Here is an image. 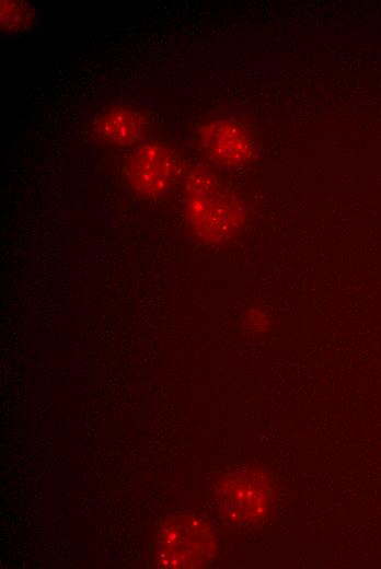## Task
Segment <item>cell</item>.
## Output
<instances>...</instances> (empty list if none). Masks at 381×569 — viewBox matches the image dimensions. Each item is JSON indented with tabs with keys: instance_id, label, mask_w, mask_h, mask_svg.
Masks as SVG:
<instances>
[{
	"instance_id": "ba28073f",
	"label": "cell",
	"mask_w": 381,
	"mask_h": 569,
	"mask_svg": "<svg viewBox=\"0 0 381 569\" xmlns=\"http://www.w3.org/2000/svg\"><path fill=\"white\" fill-rule=\"evenodd\" d=\"M246 322L249 323V327L257 332L265 330L268 325L267 317L261 310H252L246 317Z\"/></svg>"
},
{
	"instance_id": "6da1fadb",
	"label": "cell",
	"mask_w": 381,
	"mask_h": 569,
	"mask_svg": "<svg viewBox=\"0 0 381 569\" xmlns=\"http://www.w3.org/2000/svg\"><path fill=\"white\" fill-rule=\"evenodd\" d=\"M184 211L194 234L210 244L228 241L244 223V208L238 196L201 167L186 175Z\"/></svg>"
},
{
	"instance_id": "5b68a950",
	"label": "cell",
	"mask_w": 381,
	"mask_h": 569,
	"mask_svg": "<svg viewBox=\"0 0 381 569\" xmlns=\"http://www.w3.org/2000/svg\"><path fill=\"white\" fill-rule=\"evenodd\" d=\"M199 143L209 159L228 167L247 164L255 153L249 130L230 118L213 119L201 126Z\"/></svg>"
},
{
	"instance_id": "277c9868",
	"label": "cell",
	"mask_w": 381,
	"mask_h": 569,
	"mask_svg": "<svg viewBox=\"0 0 381 569\" xmlns=\"http://www.w3.org/2000/svg\"><path fill=\"white\" fill-rule=\"evenodd\" d=\"M124 173L135 194L142 198H158L174 183L178 173V160L166 144L145 142L131 151Z\"/></svg>"
},
{
	"instance_id": "3957f363",
	"label": "cell",
	"mask_w": 381,
	"mask_h": 569,
	"mask_svg": "<svg viewBox=\"0 0 381 569\" xmlns=\"http://www.w3.org/2000/svg\"><path fill=\"white\" fill-rule=\"evenodd\" d=\"M218 549L217 537L208 522L194 514L169 515L161 522L155 543L157 562L162 568H200Z\"/></svg>"
},
{
	"instance_id": "7a4b0ae2",
	"label": "cell",
	"mask_w": 381,
	"mask_h": 569,
	"mask_svg": "<svg viewBox=\"0 0 381 569\" xmlns=\"http://www.w3.org/2000/svg\"><path fill=\"white\" fill-rule=\"evenodd\" d=\"M276 489L263 468L243 466L226 473L216 486L220 513L236 526L255 525L273 511Z\"/></svg>"
},
{
	"instance_id": "52a82bcc",
	"label": "cell",
	"mask_w": 381,
	"mask_h": 569,
	"mask_svg": "<svg viewBox=\"0 0 381 569\" xmlns=\"http://www.w3.org/2000/svg\"><path fill=\"white\" fill-rule=\"evenodd\" d=\"M37 21V11L28 2L21 0H2L0 5V24L4 33L14 34L27 31Z\"/></svg>"
},
{
	"instance_id": "8992f818",
	"label": "cell",
	"mask_w": 381,
	"mask_h": 569,
	"mask_svg": "<svg viewBox=\"0 0 381 569\" xmlns=\"http://www.w3.org/2000/svg\"><path fill=\"white\" fill-rule=\"evenodd\" d=\"M147 129V118L139 111L127 106L106 111L93 126L94 136L100 141L120 147L139 144Z\"/></svg>"
}]
</instances>
